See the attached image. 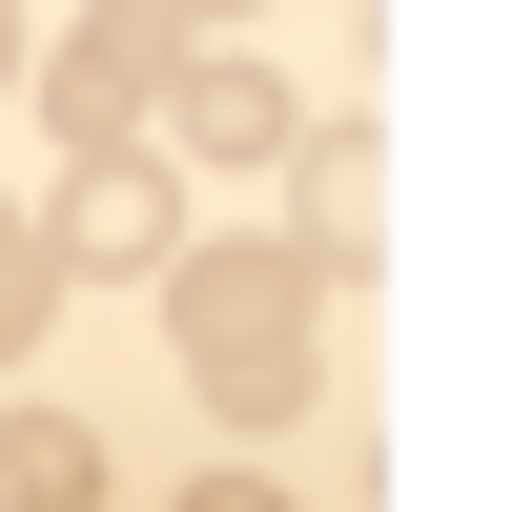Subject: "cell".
Here are the masks:
<instances>
[{
  "label": "cell",
  "instance_id": "obj_1",
  "mask_svg": "<svg viewBox=\"0 0 512 512\" xmlns=\"http://www.w3.org/2000/svg\"><path fill=\"white\" fill-rule=\"evenodd\" d=\"M164 328H185V390L226 410V431H287V410L328 390V287L287 267V246H185V267H164Z\"/></svg>",
  "mask_w": 512,
  "mask_h": 512
},
{
  "label": "cell",
  "instance_id": "obj_2",
  "mask_svg": "<svg viewBox=\"0 0 512 512\" xmlns=\"http://www.w3.org/2000/svg\"><path fill=\"white\" fill-rule=\"evenodd\" d=\"M185 62H205V41H164L144 0H103V21H62V41H41L21 82H41V123H62L82 164H123V144L164 123V82H185Z\"/></svg>",
  "mask_w": 512,
  "mask_h": 512
},
{
  "label": "cell",
  "instance_id": "obj_3",
  "mask_svg": "<svg viewBox=\"0 0 512 512\" xmlns=\"http://www.w3.org/2000/svg\"><path fill=\"white\" fill-rule=\"evenodd\" d=\"M41 267H62V287H164V267H185V185H164V144L82 164V185L41 205Z\"/></svg>",
  "mask_w": 512,
  "mask_h": 512
},
{
  "label": "cell",
  "instance_id": "obj_4",
  "mask_svg": "<svg viewBox=\"0 0 512 512\" xmlns=\"http://www.w3.org/2000/svg\"><path fill=\"white\" fill-rule=\"evenodd\" d=\"M287 164H308V246H287V267H308V287H369V267H390V123L328 103V123H287Z\"/></svg>",
  "mask_w": 512,
  "mask_h": 512
},
{
  "label": "cell",
  "instance_id": "obj_5",
  "mask_svg": "<svg viewBox=\"0 0 512 512\" xmlns=\"http://www.w3.org/2000/svg\"><path fill=\"white\" fill-rule=\"evenodd\" d=\"M164 144H185V164H287V82L267 62H185V82H164Z\"/></svg>",
  "mask_w": 512,
  "mask_h": 512
},
{
  "label": "cell",
  "instance_id": "obj_6",
  "mask_svg": "<svg viewBox=\"0 0 512 512\" xmlns=\"http://www.w3.org/2000/svg\"><path fill=\"white\" fill-rule=\"evenodd\" d=\"M0 512H103V431L82 410H21L0 431Z\"/></svg>",
  "mask_w": 512,
  "mask_h": 512
},
{
  "label": "cell",
  "instance_id": "obj_7",
  "mask_svg": "<svg viewBox=\"0 0 512 512\" xmlns=\"http://www.w3.org/2000/svg\"><path fill=\"white\" fill-rule=\"evenodd\" d=\"M41 308H62V267H41V205H0V369L41 349Z\"/></svg>",
  "mask_w": 512,
  "mask_h": 512
},
{
  "label": "cell",
  "instance_id": "obj_8",
  "mask_svg": "<svg viewBox=\"0 0 512 512\" xmlns=\"http://www.w3.org/2000/svg\"><path fill=\"white\" fill-rule=\"evenodd\" d=\"M164 512H287V492H267V472H185Z\"/></svg>",
  "mask_w": 512,
  "mask_h": 512
},
{
  "label": "cell",
  "instance_id": "obj_9",
  "mask_svg": "<svg viewBox=\"0 0 512 512\" xmlns=\"http://www.w3.org/2000/svg\"><path fill=\"white\" fill-rule=\"evenodd\" d=\"M144 21H164V41H205V21H246V0H144Z\"/></svg>",
  "mask_w": 512,
  "mask_h": 512
},
{
  "label": "cell",
  "instance_id": "obj_10",
  "mask_svg": "<svg viewBox=\"0 0 512 512\" xmlns=\"http://www.w3.org/2000/svg\"><path fill=\"white\" fill-rule=\"evenodd\" d=\"M21 62H41V41H21V0H0V82H21Z\"/></svg>",
  "mask_w": 512,
  "mask_h": 512
}]
</instances>
